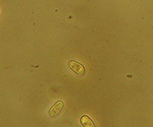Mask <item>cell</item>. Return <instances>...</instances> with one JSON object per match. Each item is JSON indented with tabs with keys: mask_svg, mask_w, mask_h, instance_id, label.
<instances>
[{
	"mask_svg": "<svg viewBox=\"0 0 153 127\" xmlns=\"http://www.w3.org/2000/svg\"><path fill=\"white\" fill-rule=\"evenodd\" d=\"M69 68L71 69L75 74H78V75H83L85 72V67L83 66V64L76 62L75 60H71L69 63Z\"/></svg>",
	"mask_w": 153,
	"mask_h": 127,
	"instance_id": "1",
	"label": "cell"
},
{
	"mask_svg": "<svg viewBox=\"0 0 153 127\" xmlns=\"http://www.w3.org/2000/svg\"><path fill=\"white\" fill-rule=\"evenodd\" d=\"M63 106H64V104H63L62 102H61V101L57 102L55 105L52 106V107L49 111V116L51 117H55L56 116H57L61 111V110L63 108Z\"/></svg>",
	"mask_w": 153,
	"mask_h": 127,
	"instance_id": "2",
	"label": "cell"
},
{
	"mask_svg": "<svg viewBox=\"0 0 153 127\" xmlns=\"http://www.w3.org/2000/svg\"><path fill=\"white\" fill-rule=\"evenodd\" d=\"M80 122H81L82 126L85 127H94V124L93 122L91 119L87 116H83L80 119Z\"/></svg>",
	"mask_w": 153,
	"mask_h": 127,
	"instance_id": "3",
	"label": "cell"
}]
</instances>
